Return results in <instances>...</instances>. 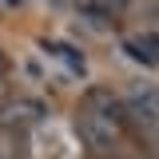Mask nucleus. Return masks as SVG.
I'll return each mask as SVG.
<instances>
[{"mask_svg": "<svg viewBox=\"0 0 159 159\" xmlns=\"http://www.w3.org/2000/svg\"><path fill=\"white\" fill-rule=\"evenodd\" d=\"M123 103H127V116L147 139L159 135V88L151 84H131L123 92Z\"/></svg>", "mask_w": 159, "mask_h": 159, "instance_id": "f257e3e1", "label": "nucleus"}, {"mask_svg": "<svg viewBox=\"0 0 159 159\" xmlns=\"http://www.w3.org/2000/svg\"><path fill=\"white\" fill-rule=\"evenodd\" d=\"M76 131H80V139H84L96 155H107V151L119 147V127L111 119H103L99 111H92V107H84L76 116Z\"/></svg>", "mask_w": 159, "mask_h": 159, "instance_id": "f03ea898", "label": "nucleus"}, {"mask_svg": "<svg viewBox=\"0 0 159 159\" xmlns=\"http://www.w3.org/2000/svg\"><path fill=\"white\" fill-rule=\"evenodd\" d=\"M44 119V103L40 99H8L0 107V127L8 131H20V127H32Z\"/></svg>", "mask_w": 159, "mask_h": 159, "instance_id": "7ed1b4c3", "label": "nucleus"}, {"mask_svg": "<svg viewBox=\"0 0 159 159\" xmlns=\"http://www.w3.org/2000/svg\"><path fill=\"white\" fill-rule=\"evenodd\" d=\"M88 107H92V111H99L103 119H111L116 127L131 123V116H127V103H123V96H111L107 88H92V92H88Z\"/></svg>", "mask_w": 159, "mask_h": 159, "instance_id": "20e7f679", "label": "nucleus"}, {"mask_svg": "<svg viewBox=\"0 0 159 159\" xmlns=\"http://www.w3.org/2000/svg\"><path fill=\"white\" fill-rule=\"evenodd\" d=\"M123 52L139 64H147V68H155L159 64V32H139V36L123 40Z\"/></svg>", "mask_w": 159, "mask_h": 159, "instance_id": "39448f33", "label": "nucleus"}, {"mask_svg": "<svg viewBox=\"0 0 159 159\" xmlns=\"http://www.w3.org/2000/svg\"><path fill=\"white\" fill-rule=\"evenodd\" d=\"M76 8H80V16L88 20L92 28H107V24L116 20L107 8H103V4H99V0H76Z\"/></svg>", "mask_w": 159, "mask_h": 159, "instance_id": "423d86ee", "label": "nucleus"}, {"mask_svg": "<svg viewBox=\"0 0 159 159\" xmlns=\"http://www.w3.org/2000/svg\"><path fill=\"white\" fill-rule=\"evenodd\" d=\"M52 52H56V56L64 60L72 72H84V52H76L72 44H52Z\"/></svg>", "mask_w": 159, "mask_h": 159, "instance_id": "0eeeda50", "label": "nucleus"}, {"mask_svg": "<svg viewBox=\"0 0 159 159\" xmlns=\"http://www.w3.org/2000/svg\"><path fill=\"white\" fill-rule=\"evenodd\" d=\"M0 159H24V151H20V147H16V139L0 135Z\"/></svg>", "mask_w": 159, "mask_h": 159, "instance_id": "6e6552de", "label": "nucleus"}, {"mask_svg": "<svg viewBox=\"0 0 159 159\" xmlns=\"http://www.w3.org/2000/svg\"><path fill=\"white\" fill-rule=\"evenodd\" d=\"M99 4H103V8H107L111 16H119V12H127V8H131L135 0H99Z\"/></svg>", "mask_w": 159, "mask_h": 159, "instance_id": "1a4fd4ad", "label": "nucleus"}, {"mask_svg": "<svg viewBox=\"0 0 159 159\" xmlns=\"http://www.w3.org/2000/svg\"><path fill=\"white\" fill-rule=\"evenodd\" d=\"M4 72H8V60H4V52H0V80H4Z\"/></svg>", "mask_w": 159, "mask_h": 159, "instance_id": "9d476101", "label": "nucleus"}]
</instances>
